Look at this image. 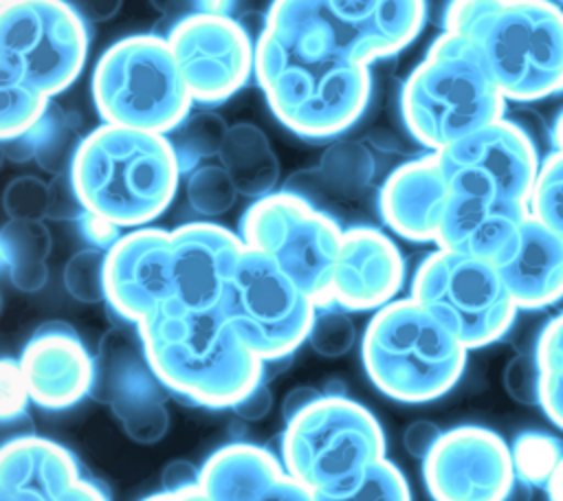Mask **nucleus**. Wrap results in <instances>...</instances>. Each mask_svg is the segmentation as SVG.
<instances>
[{
	"mask_svg": "<svg viewBox=\"0 0 563 501\" xmlns=\"http://www.w3.org/2000/svg\"><path fill=\"white\" fill-rule=\"evenodd\" d=\"M501 382L506 393L526 407H534L541 402V367L534 354H517L512 356L501 374Z\"/></svg>",
	"mask_w": 563,
	"mask_h": 501,
	"instance_id": "ea45409f",
	"label": "nucleus"
},
{
	"mask_svg": "<svg viewBox=\"0 0 563 501\" xmlns=\"http://www.w3.org/2000/svg\"><path fill=\"white\" fill-rule=\"evenodd\" d=\"M442 31L477 51L506 101L563 92V9L554 0H451Z\"/></svg>",
	"mask_w": 563,
	"mask_h": 501,
	"instance_id": "f03ea898",
	"label": "nucleus"
},
{
	"mask_svg": "<svg viewBox=\"0 0 563 501\" xmlns=\"http://www.w3.org/2000/svg\"><path fill=\"white\" fill-rule=\"evenodd\" d=\"M279 457L312 494H341L385 457V433L361 402L323 393L286 422Z\"/></svg>",
	"mask_w": 563,
	"mask_h": 501,
	"instance_id": "6e6552de",
	"label": "nucleus"
},
{
	"mask_svg": "<svg viewBox=\"0 0 563 501\" xmlns=\"http://www.w3.org/2000/svg\"><path fill=\"white\" fill-rule=\"evenodd\" d=\"M84 213V204L73 185L70 171L53 176L48 182V215L53 220H77Z\"/></svg>",
	"mask_w": 563,
	"mask_h": 501,
	"instance_id": "79ce46f5",
	"label": "nucleus"
},
{
	"mask_svg": "<svg viewBox=\"0 0 563 501\" xmlns=\"http://www.w3.org/2000/svg\"><path fill=\"white\" fill-rule=\"evenodd\" d=\"M169 393L147 358L136 325H119L101 336L90 396L110 407L130 439L154 444L165 437Z\"/></svg>",
	"mask_w": 563,
	"mask_h": 501,
	"instance_id": "4468645a",
	"label": "nucleus"
},
{
	"mask_svg": "<svg viewBox=\"0 0 563 501\" xmlns=\"http://www.w3.org/2000/svg\"><path fill=\"white\" fill-rule=\"evenodd\" d=\"M559 2H563V0H559Z\"/></svg>",
	"mask_w": 563,
	"mask_h": 501,
	"instance_id": "680f3d73",
	"label": "nucleus"
},
{
	"mask_svg": "<svg viewBox=\"0 0 563 501\" xmlns=\"http://www.w3.org/2000/svg\"><path fill=\"white\" fill-rule=\"evenodd\" d=\"M400 114L409 134L431 152L504 119L506 97L477 51L442 31L400 90Z\"/></svg>",
	"mask_w": 563,
	"mask_h": 501,
	"instance_id": "39448f33",
	"label": "nucleus"
},
{
	"mask_svg": "<svg viewBox=\"0 0 563 501\" xmlns=\"http://www.w3.org/2000/svg\"><path fill=\"white\" fill-rule=\"evenodd\" d=\"M77 229L81 233V237L92 246V248H101V250H110L119 237L123 235V229L114 222H110L108 218L84 209V213L75 220Z\"/></svg>",
	"mask_w": 563,
	"mask_h": 501,
	"instance_id": "37998d69",
	"label": "nucleus"
},
{
	"mask_svg": "<svg viewBox=\"0 0 563 501\" xmlns=\"http://www.w3.org/2000/svg\"><path fill=\"white\" fill-rule=\"evenodd\" d=\"M314 501H411V490L400 468L383 457L352 490L341 494H314Z\"/></svg>",
	"mask_w": 563,
	"mask_h": 501,
	"instance_id": "c9c22d12",
	"label": "nucleus"
},
{
	"mask_svg": "<svg viewBox=\"0 0 563 501\" xmlns=\"http://www.w3.org/2000/svg\"><path fill=\"white\" fill-rule=\"evenodd\" d=\"M451 185L438 152L398 165L383 182L378 209L385 224L409 242H435Z\"/></svg>",
	"mask_w": 563,
	"mask_h": 501,
	"instance_id": "5701e85b",
	"label": "nucleus"
},
{
	"mask_svg": "<svg viewBox=\"0 0 563 501\" xmlns=\"http://www.w3.org/2000/svg\"><path fill=\"white\" fill-rule=\"evenodd\" d=\"M249 501H314V494L303 483H299L288 470H284Z\"/></svg>",
	"mask_w": 563,
	"mask_h": 501,
	"instance_id": "c03bdc74",
	"label": "nucleus"
},
{
	"mask_svg": "<svg viewBox=\"0 0 563 501\" xmlns=\"http://www.w3.org/2000/svg\"><path fill=\"white\" fill-rule=\"evenodd\" d=\"M424 2H427V13L429 15L435 13V20L442 24V15H444L451 0H424Z\"/></svg>",
	"mask_w": 563,
	"mask_h": 501,
	"instance_id": "bf43d9fd",
	"label": "nucleus"
},
{
	"mask_svg": "<svg viewBox=\"0 0 563 501\" xmlns=\"http://www.w3.org/2000/svg\"><path fill=\"white\" fill-rule=\"evenodd\" d=\"M238 187L222 165H200L189 171L187 200L205 218L227 213L238 198Z\"/></svg>",
	"mask_w": 563,
	"mask_h": 501,
	"instance_id": "f704fd0d",
	"label": "nucleus"
},
{
	"mask_svg": "<svg viewBox=\"0 0 563 501\" xmlns=\"http://www.w3.org/2000/svg\"><path fill=\"white\" fill-rule=\"evenodd\" d=\"M229 127L231 125H227L216 112L191 110L178 127L167 134L183 174H189L200 167L202 160L218 156Z\"/></svg>",
	"mask_w": 563,
	"mask_h": 501,
	"instance_id": "c85d7f7f",
	"label": "nucleus"
},
{
	"mask_svg": "<svg viewBox=\"0 0 563 501\" xmlns=\"http://www.w3.org/2000/svg\"><path fill=\"white\" fill-rule=\"evenodd\" d=\"M440 435H442V428L435 422L413 420L402 433V446L411 457L422 461L431 453V448L435 446Z\"/></svg>",
	"mask_w": 563,
	"mask_h": 501,
	"instance_id": "a18cd8bd",
	"label": "nucleus"
},
{
	"mask_svg": "<svg viewBox=\"0 0 563 501\" xmlns=\"http://www.w3.org/2000/svg\"><path fill=\"white\" fill-rule=\"evenodd\" d=\"M86 22H106L117 15L123 0H62Z\"/></svg>",
	"mask_w": 563,
	"mask_h": 501,
	"instance_id": "09e8293b",
	"label": "nucleus"
},
{
	"mask_svg": "<svg viewBox=\"0 0 563 501\" xmlns=\"http://www.w3.org/2000/svg\"><path fill=\"white\" fill-rule=\"evenodd\" d=\"M141 501H209L205 497V492L200 488L196 490H185V492H167V490H161L156 494H150Z\"/></svg>",
	"mask_w": 563,
	"mask_h": 501,
	"instance_id": "864d4df0",
	"label": "nucleus"
},
{
	"mask_svg": "<svg viewBox=\"0 0 563 501\" xmlns=\"http://www.w3.org/2000/svg\"><path fill=\"white\" fill-rule=\"evenodd\" d=\"M92 101L103 123L169 134L194 110L165 35L134 33L110 44L92 70Z\"/></svg>",
	"mask_w": 563,
	"mask_h": 501,
	"instance_id": "0eeeda50",
	"label": "nucleus"
},
{
	"mask_svg": "<svg viewBox=\"0 0 563 501\" xmlns=\"http://www.w3.org/2000/svg\"><path fill=\"white\" fill-rule=\"evenodd\" d=\"M541 367V402L545 417L563 431V312L552 316L534 347Z\"/></svg>",
	"mask_w": 563,
	"mask_h": 501,
	"instance_id": "c756f323",
	"label": "nucleus"
},
{
	"mask_svg": "<svg viewBox=\"0 0 563 501\" xmlns=\"http://www.w3.org/2000/svg\"><path fill=\"white\" fill-rule=\"evenodd\" d=\"M51 231L42 220H9L0 231L4 270L18 290L35 292L48 279Z\"/></svg>",
	"mask_w": 563,
	"mask_h": 501,
	"instance_id": "cd10ccee",
	"label": "nucleus"
},
{
	"mask_svg": "<svg viewBox=\"0 0 563 501\" xmlns=\"http://www.w3.org/2000/svg\"><path fill=\"white\" fill-rule=\"evenodd\" d=\"M220 312L242 343L264 363L288 360L308 341L314 299L271 257L244 248L227 283Z\"/></svg>",
	"mask_w": 563,
	"mask_h": 501,
	"instance_id": "f8f14e48",
	"label": "nucleus"
},
{
	"mask_svg": "<svg viewBox=\"0 0 563 501\" xmlns=\"http://www.w3.org/2000/svg\"><path fill=\"white\" fill-rule=\"evenodd\" d=\"M552 145L556 152H563V110L556 114L552 123Z\"/></svg>",
	"mask_w": 563,
	"mask_h": 501,
	"instance_id": "13d9d810",
	"label": "nucleus"
},
{
	"mask_svg": "<svg viewBox=\"0 0 563 501\" xmlns=\"http://www.w3.org/2000/svg\"><path fill=\"white\" fill-rule=\"evenodd\" d=\"M515 477L506 439L475 424L442 431L422 459V479L433 501H504Z\"/></svg>",
	"mask_w": 563,
	"mask_h": 501,
	"instance_id": "f3484780",
	"label": "nucleus"
},
{
	"mask_svg": "<svg viewBox=\"0 0 563 501\" xmlns=\"http://www.w3.org/2000/svg\"><path fill=\"white\" fill-rule=\"evenodd\" d=\"M517 477L530 481L534 488L548 483L556 461L563 457V444L554 435L526 431L519 433L510 446Z\"/></svg>",
	"mask_w": 563,
	"mask_h": 501,
	"instance_id": "473e14b6",
	"label": "nucleus"
},
{
	"mask_svg": "<svg viewBox=\"0 0 563 501\" xmlns=\"http://www.w3.org/2000/svg\"><path fill=\"white\" fill-rule=\"evenodd\" d=\"M77 459L62 444L20 435L9 439L0 450V492L48 499L79 479Z\"/></svg>",
	"mask_w": 563,
	"mask_h": 501,
	"instance_id": "393cba45",
	"label": "nucleus"
},
{
	"mask_svg": "<svg viewBox=\"0 0 563 501\" xmlns=\"http://www.w3.org/2000/svg\"><path fill=\"white\" fill-rule=\"evenodd\" d=\"M163 490L167 492H185L200 488V468L185 459L169 461L161 472Z\"/></svg>",
	"mask_w": 563,
	"mask_h": 501,
	"instance_id": "49530a36",
	"label": "nucleus"
},
{
	"mask_svg": "<svg viewBox=\"0 0 563 501\" xmlns=\"http://www.w3.org/2000/svg\"><path fill=\"white\" fill-rule=\"evenodd\" d=\"M244 248L240 233L218 222L196 220L176 226L172 231L176 301L196 310L218 308Z\"/></svg>",
	"mask_w": 563,
	"mask_h": 501,
	"instance_id": "aec40b11",
	"label": "nucleus"
},
{
	"mask_svg": "<svg viewBox=\"0 0 563 501\" xmlns=\"http://www.w3.org/2000/svg\"><path fill=\"white\" fill-rule=\"evenodd\" d=\"M550 501H563V457L556 461L548 483H545Z\"/></svg>",
	"mask_w": 563,
	"mask_h": 501,
	"instance_id": "4d7b16f0",
	"label": "nucleus"
},
{
	"mask_svg": "<svg viewBox=\"0 0 563 501\" xmlns=\"http://www.w3.org/2000/svg\"><path fill=\"white\" fill-rule=\"evenodd\" d=\"M528 209L532 218L563 240V152L554 149L541 160Z\"/></svg>",
	"mask_w": 563,
	"mask_h": 501,
	"instance_id": "72a5a7b5",
	"label": "nucleus"
},
{
	"mask_svg": "<svg viewBox=\"0 0 563 501\" xmlns=\"http://www.w3.org/2000/svg\"><path fill=\"white\" fill-rule=\"evenodd\" d=\"M356 341V327L347 310L336 303L317 305L308 343L323 358H339L352 349Z\"/></svg>",
	"mask_w": 563,
	"mask_h": 501,
	"instance_id": "e433bc0d",
	"label": "nucleus"
},
{
	"mask_svg": "<svg viewBox=\"0 0 563 501\" xmlns=\"http://www.w3.org/2000/svg\"><path fill=\"white\" fill-rule=\"evenodd\" d=\"M183 169L167 134L101 123L73 158L70 178L84 209L121 229L156 220L174 200Z\"/></svg>",
	"mask_w": 563,
	"mask_h": 501,
	"instance_id": "20e7f679",
	"label": "nucleus"
},
{
	"mask_svg": "<svg viewBox=\"0 0 563 501\" xmlns=\"http://www.w3.org/2000/svg\"><path fill=\"white\" fill-rule=\"evenodd\" d=\"M64 288L81 303L106 301V250H77L64 266Z\"/></svg>",
	"mask_w": 563,
	"mask_h": 501,
	"instance_id": "4c0bfd02",
	"label": "nucleus"
},
{
	"mask_svg": "<svg viewBox=\"0 0 563 501\" xmlns=\"http://www.w3.org/2000/svg\"><path fill=\"white\" fill-rule=\"evenodd\" d=\"M31 402L59 411L90 396L95 356L66 323L42 325L24 345L20 358Z\"/></svg>",
	"mask_w": 563,
	"mask_h": 501,
	"instance_id": "412c9836",
	"label": "nucleus"
},
{
	"mask_svg": "<svg viewBox=\"0 0 563 501\" xmlns=\"http://www.w3.org/2000/svg\"><path fill=\"white\" fill-rule=\"evenodd\" d=\"M321 396H323V391H319L317 387H310V385L292 387V389L284 396V400H282V415H284V422H290L295 415H299V413L306 411L310 404H314Z\"/></svg>",
	"mask_w": 563,
	"mask_h": 501,
	"instance_id": "8fccbe9b",
	"label": "nucleus"
},
{
	"mask_svg": "<svg viewBox=\"0 0 563 501\" xmlns=\"http://www.w3.org/2000/svg\"><path fill=\"white\" fill-rule=\"evenodd\" d=\"M9 220H44L48 215V182L37 176L13 178L2 196Z\"/></svg>",
	"mask_w": 563,
	"mask_h": 501,
	"instance_id": "58836bf2",
	"label": "nucleus"
},
{
	"mask_svg": "<svg viewBox=\"0 0 563 501\" xmlns=\"http://www.w3.org/2000/svg\"><path fill=\"white\" fill-rule=\"evenodd\" d=\"M255 77L290 132L323 141L350 130L369 103V64L262 26Z\"/></svg>",
	"mask_w": 563,
	"mask_h": 501,
	"instance_id": "f257e3e1",
	"label": "nucleus"
},
{
	"mask_svg": "<svg viewBox=\"0 0 563 501\" xmlns=\"http://www.w3.org/2000/svg\"><path fill=\"white\" fill-rule=\"evenodd\" d=\"M165 37L194 103L218 105L255 73V44L231 15L191 13L174 20Z\"/></svg>",
	"mask_w": 563,
	"mask_h": 501,
	"instance_id": "2eb2a0df",
	"label": "nucleus"
},
{
	"mask_svg": "<svg viewBox=\"0 0 563 501\" xmlns=\"http://www.w3.org/2000/svg\"><path fill=\"white\" fill-rule=\"evenodd\" d=\"M405 283V259L394 240L376 226L343 229L330 301L347 312L380 310Z\"/></svg>",
	"mask_w": 563,
	"mask_h": 501,
	"instance_id": "6ab92c4d",
	"label": "nucleus"
},
{
	"mask_svg": "<svg viewBox=\"0 0 563 501\" xmlns=\"http://www.w3.org/2000/svg\"><path fill=\"white\" fill-rule=\"evenodd\" d=\"M495 266L519 310H541L563 299V240L532 215Z\"/></svg>",
	"mask_w": 563,
	"mask_h": 501,
	"instance_id": "b1692460",
	"label": "nucleus"
},
{
	"mask_svg": "<svg viewBox=\"0 0 563 501\" xmlns=\"http://www.w3.org/2000/svg\"><path fill=\"white\" fill-rule=\"evenodd\" d=\"M218 156L242 196L257 200L275 191L279 163L266 134L257 125H231Z\"/></svg>",
	"mask_w": 563,
	"mask_h": 501,
	"instance_id": "bb28decb",
	"label": "nucleus"
},
{
	"mask_svg": "<svg viewBox=\"0 0 563 501\" xmlns=\"http://www.w3.org/2000/svg\"><path fill=\"white\" fill-rule=\"evenodd\" d=\"M2 2H9V0H0V4H2Z\"/></svg>",
	"mask_w": 563,
	"mask_h": 501,
	"instance_id": "052dcab7",
	"label": "nucleus"
},
{
	"mask_svg": "<svg viewBox=\"0 0 563 501\" xmlns=\"http://www.w3.org/2000/svg\"><path fill=\"white\" fill-rule=\"evenodd\" d=\"M427 18L424 0H273L264 22L372 64L409 46Z\"/></svg>",
	"mask_w": 563,
	"mask_h": 501,
	"instance_id": "ddd939ff",
	"label": "nucleus"
},
{
	"mask_svg": "<svg viewBox=\"0 0 563 501\" xmlns=\"http://www.w3.org/2000/svg\"><path fill=\"white\" fill-rule=\"evenodd\" d=\"M532 497H534V486L521 477H515L504 501H532Z\"/></svg>",
	"mask_w": 563,
	"mask_h": 501,
	"instance_id": "6e6d98bb",
	"label": "nucleus"
},
{
	"mask_svg": "<svg viewBox=\"0 0 563 501\" xmlns=\"http://www.w3.org/2000/svg\"><path fill=\"white\" fill-rule=\"evenodd\" d=\"M372 156L356 143H343L332 147L321 163V176L332 193L356 196L372 180Z\"/></svg>",
	"mask_w": 563,
	"mask_h": 501,
	"instance_id": "2f4dec72",
	"label": "nucleus"
},
{
	"mask_svg": "<svg viewBox=\"0 0 563 501\" xmlns=\"http://www.w3.org/2000/svg\"><path fill=\"white\" fill-rule=\"evenodd\" d=\"M240 237L271 257L317 305H328L343 237L339 222L290 189L253 200L240 218Z\"/></svg>",
	"mask_w": 563,
	"mask_h": 501,
	"instance_id": "1a4fd4ad",
	"label": "nucleus"
},
{
	"mask_svg": "<svg viewBox=\"0 0 563 501\" xmlns=\"http://www.w3.org/2000/svg\"><path fill=\"white\" fill-rule=\"evenodd\" d=\"M367 378L398 402H429L451 391L468 349L416 299H394L369 319L363 343Z\"/></svg>",
	"mask_w": 563,
	"mask_h": 501,
	"instance_id": "423d86ee",
	"label": "nucleus"
},
{
	"mask_svg": "<svg viewBox=\"0 0 563 501\" xmlns=\"http://www.w3.org/2000/svg\"><path fill=\"white\" fill-rule=\"evenodd\" d=\"M409 297L449 327L466 349L499 341L519 312L493 261L446 248L429 253L418 264Z\"/></svg>",
	"mask_w": 563,
	"mask_h": 501,
	"instance_id": "9b49d317",
	"label": "nucleus"
},
{
	"mask_svg": "<svg viewBox=\"0 0 563 501\" xmlns=\"http://www.w3.org/2000/svg\"><path fill=\"white\" fill-rule=\"evenodd\" d=\"M31 400L24 374L20 363L13 358H2L0 363V417L2 422H11L26 411Z\"/></svg>",
	"mask_w": 563,
	"mask_h": 501,
	"instance_id": "a19ab883",
	"label": "nucleus"
},
{
	"mask_svg": "<svg viewBox=\"0 0 563 501\" xmlns=\"http://www.w3.org/2000/svg\"><path fill=\"white\" fill-rule=\"evenodd\" d=\"M238 417L242 420H249V422H255V420H262L271 413L273 409V391L271 387L266 385V380L257 382L242 400H238L233 407Z\"/></svg>",
	"mask_w": 563,
	"mask_h": 501,
	"instance_id": "de8ad7c7",
	"label": "nucleus"
},
{
	"mask_svg": "<svg viewBox=\"0 0 563 501\" xmlns=\"http://www.w3.org/2000/svg\"><path fill=\"white\" fill-rule=\"evenodd\" d=\"M51 110L48 97L18 81H0V138L11 141L33 130Z\"/></svg>",
	"mask_w": 563,
	"mask_h": 501,
	"instance_id": "7c9ffc66",
	"label": "nucleus"
},
{
	"mask_svg": "<svg viewBox=\"0 0 563 501\" xmlns=\"http://www.w3.org/2000/svg\"><path fill=\"white\" fill-rule=\"evenodd\" d=\"M44 501H108V494L103 492V488H99L90 479L79 477L75 483H70L68 488H64L62 492H57Z\"/></svg>",
	"mask_w": 563,
	"mask_h": 501,
	"instance_id": "3c124183",
	"label": "nucleus"
},
{
	"mask_svg": "<svg viewBox=\"0 0 563 501\" xmlns=\"http://www.w3.org/2000/svg\"><path fill=\"white\" fill-rule=\"evenodd\" d=\"M174 299L172 231L130 229L106 250V301L123 321L136 325Z\"/></svg>",
	"mask_w": 563,
	"mask_h": 501,
	"instance_id": "a211bd4d",
	"label": "nucleus"
},
{
	"mask_svg": "<svg viewBox=\"0 0 563 501\" xmlns=\"http://www.w3.org/2000/svg\"><path fill=\"white\" fill-rule=\"evenodd\" d=\"M136 330L158 378L191 404L231 409L264 380V360L242 343L220 308L196 310L174 299Z\"/></svg>",
	"mask_w": 563,
	"mask_h": 501,
	"instance_id": "7ed1b4c3",
	"label": "nucleus"
},
{
	"mask_svg": "<svg viewBox=\"0 0 563 501\" xmlns=\"http://www.w3.org/2000/svg\"><path fill=\"white\" fill-rule=\"evenodd\" d=\"M451 189L493 193L528 202L539 176V154L530 134L499 119L438 152Z\"/></svg>",
	"mask_w": 563,
	"mask_h": 501,
	"instance_id": "dca6fc26",
	"label": "nucleus"
},
{
	"mask_svg": "<svg viewBox=\"0 0 563 501\" xmlns=\"http://www.w3.org/2000/svg\"><path fill=\"white\" fill-rule=\"evenodd\" d=\"M284 470L282 457L268 448L233 442L205 459L200 466V490L209 501H249Z\"/></svg>",
	"mask_w": 563,
	"mask_h": 501,
	"instance_id": "a878e982",
	"label": "nucleus"
},
{
	"mask_svg": "<svg viewBox=\"0 0 563 501\" xmlns=\"http://www.w3.org/2000/svg\"><path fill=\"white\" fill-rule=\"evenodd\" d=\"M88 55V22L62 0L0 4V81L48 99L75 84Z\"/></svg>",
	"mask_w": 563,
	"mask_h": 501,
	"instance_id": "9d476101",
	"label": "nucleus"
},
{
	"mask_svg": "<svg viewBox=\"0 0 563 501\" xmlns=\"http://www.w3.org/2000/svg\"><path fill=\"white\" fill-rule=\"evenodd\" d=\"M235 0H194V13H218L231 15Z\"/></svg>",
	"mask_w": 563,
	"mask_h": 501,
	"instance_id": "5fc2aeb1",
	"label": "nucleus"
},
{
	"mask_svg": "<svg viewBox=\"0 0 563 501\" xmlns=\"http://www.w3.org/2000/svg\"><path fill=\"white\" fill-rule=\"evenodd\" d=\"M528 215V202L451 189L435 244L438 248L497 264L515 244Z\"/></svg>",
	"mask_w": 563,
	"mask_h": 501,
	"instance_id": "4be33fe9",
	"label": "nucleus"
},
{
	"mask_svg": "<svg viewBox=\"0 0 563 501\" xmlns=\"http://www.w3.org/2000/svg\"><path fill=\"white\" fill-rule=\"evenodd\" d=\"M150 2L154 4V9L176 20L194 13V0H150Z\"/></svg>",
	"mask_w": 563,
	"mask_h": 501,
	"instance_id": "603ef678",
	"label": "nucleus"
}]
</instances>
